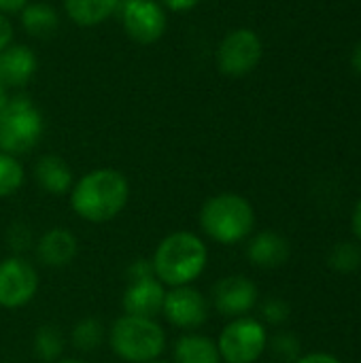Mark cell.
Masks as SVG:
<instances>
[{
  "instance_id": "cell-1",
  "label": "cell",
  "mask_w": 361,
  "mask_h": 363,
  "mask_svg": "<svg viewBox=\"0 0 361 363\" xmlns=\"http://www.w3.org/2000/svg\"><path fill=\"white\" fill-rule=\"evenodd\" d=\"M130 198L128 179L113 168H98L81 177L70 191L72 211L91 223L117 217Z\"/></svg>"
},
{
  "instance_id": "cell-2",
  "label": "cell",
  "mask_w": 361,
  "mask_h": 363,
  "mask_svg": "<svg viewBox=\"0 0 361 363\" xmlns=\"http://www.w3.org/2000/svg\"><path fill=\"white\" fill-rule=\"evenodd\" d=\"M206 262V245L191 232H174L166 236L151 259L157 281L170 287H183L196 281L204 272Z\"/></svg>"
},
{
  "instance_id": "cell-3",
  "label": "cell",
  "mask_w": 361,
  "mask_h": 363,
  "mask_svg": "<svg viewBox=\"0 0 361 363\" xmlns=\"http://www.w3.org/2000/svg\"><path fill=\"white\" fill-rule=\"evenodd\" d=\"M202 230L221 245H234L247 238L255 225V213L249 200L238 194H219L204 202L200 211Z\"/></svg>"
},
{
  "instance_id": "cell-4",
  "label": "cell",
  "mask_w": 361,
  "mask_h": 363,
  "mask_svg": "<svg viewBox=\"0 0 361 363\" xmlns=\"http://www.w3.org/2000/svg\"><path fill=\"white\" fill-rule=\"evenodd\" d=\"M109 342L113 353L123 362L149 363L162 355L166 334L155 319L123 315L113 323Z\"/></svg>"
},
{
  "instance_id": "cell-5",
  "label": "cell",
  "mask_w": 361,
  "mask_h": 363,
  "mask_svg": "<svg viewBox=\"0 0 361 363\" xmlns=\"http://www.w3.org/2000/svg\"><path fill=\"white\" fill-rule=\"evenodd\" d=\"M45 132L43 113L28 96H13L0 108V151L9 155L30 153Z\"/></svg>"
},
{
  "instance_id": "cell-6",
  "label": "cell",
  "mask_w": 361,
  "mask_h": 363,
  "mask_svg": "<svg viewBox=\"0 0 361 363\" xmlns=\"http://www.w3.org/2000/svg\"><path fill=\"white\" fill-rule=\"evenodd\" d=\"M217 349L226 363H255L266 349V330L257 319L238 317L221 332Z\"/></svg>"
},
{
  "instance_id": "cell-7",
  "label": "cell",
  "mask_w": 361,
  "mask_h": 363,
  "mask_svg": "<svg viewBox=\"0 0 361 363\" xmlns=\"http://www.w3.org/2000/svg\"><path fill=\"white\" fill-rule=\"evenodd\" d=\"M117 11L126 34L138 45H153L166 34L168 17L157 0H121Z\"/></svg>"
},
{
  "instance_id": "cell-8",
  "label": "cell",
  "mask_w": 361,
  "mask_h": 363,
  "mask_svg": "<svg viewBox=\"0 0 361 363\" xmlns=\"http://www.w3.org/2000/svg\"><path fill=\"white\" fill-rule=\"evenodd\" d=\"M262 40L249 28L232 30L217 47V68L228 77H245L257 68L262 60Z\"/></svg>"
},
{
  "instance_id": "cell-9",
  "label": "cell",
  "mask_w": 361,
  "mask_h": 363,
  "mask_svg": "<svg viewBox=\"0 0 361 363\" xmlns=\"http://www.w3.org/2000/svg\"><path fill=\"white\" fill-rule=\"evenodd\" d=\"M38 289V274L23 257H6L0 262V306L19 308L28 304Z\"/></svg>"
},
{
  "instance_id": "cell-10",
  "label": "cell",
  "mask_w": 361,
  "mask_h": 363,
  "mask_svg": "<svg viewBox=\"0 0 361 363\" xmlns=\"http://www.w3.org/2000/svg\"><path fill=\"white\" fill-rule=\"evenodd\" d=\"M162 313L166 315V319L172 325L183 328V330H194V328H200L206 323L209 302L198 289L183 285V287H174L172 291L166 294Z\"/></svg>"
},
{
  "instance_id": "cell-11",
  "label": "cell",
  "mask_w": 361,
  "mask_h": 363,
  "mask_svg": "<svg viewBox=\"0 0 361 363\" xmlns=\"http://www.w3.org/2000/svg\"><path fill=\"white\" fill-rule=\"evenodd\" d=\"M257 302V287L247 277H226L213 287V304L226 317H245Z\"/></svg>"
},
{
  "instance_id": "cell-12",
  "label": "cell",
  "mask_w": 361,
  "mask_h": 363,
  "mask_svg": "<svg viewBox=\"0 0 361 363\" xmlns=\"http://www.w3.org/2000/svg\"><path fill=\"white\" fill-rule=\"evenodd\" d=\"M164 300H166L164 285L153 274V277L128 281V289L123 294L121 304L126 315L155 319L164 308Z\"/></svg>"
},
{
  "instance_id": "cell-13",
  "label": "cell",
  "mask_w": 361,
  "mask_h": 363,
  "mask_svg": "<svg viewBox=\"0 0 361 363\" xmlns=\"http://www.w3.org/2000/svg\"><path fill=\"white\" fill-rule=\"evenodd\" d=\"M36 72V55L28 45H9L0 51V81L6 89L30 83Z\"/></svg>"
},
{
  "instance_id": "cell-14",
  "label": "cell",
  "mask_w": 361,
  "mask_h": 363,
  "mask_svg": "<svg viewBox=\"0 0 361 363\" xmlns=\"http://www.w3.org/2000/svg\"><path fill=\"white\" fill-rule=\"evenodd\" d=\"M36 255L45 266H68L77 255V238L64 228H53L40 236L36 245Z\"/></svg>"
},
{
  "instance_id": "cell-15",
  "label": "cell",
  "mask_w": 361,
  "mask_h": 363,
  "mask_svg": "<svg viewBox=\"0 0 361 363\" xmlns=\"http://www.w3.org/2000/svg\"><path fill=\"white\" fill-rule=\"evenodd\" d=\"M247 255L257 268H279L289 259V245L274 232H260L255 238H251Z\"/></svg>"
},
{
  "instance_id": "cell-16",
  "label": "cell",
  "mask_w": 361,
  "mask_h": 363,
  "mask_svg": "<svg viewBox=\"0 0 361 363\" xmlns=\"http://www.w3.org/2000/svg\"><path fill=\"white\" fill-rule=\"evenodd\" d=\"M38 185L53 196H62L72 187V170L60 155H43L34 166Z\"/></svg>"
},
{
  "instance_id": "cell-17",
  "label": "cell",
  "mask_w": 361,
  "mask_h": 363,
  "mask_svg": "<svg viewBox=\"0 0 361 363\" xmlns=\"http://www.w3.org/2000/svg\"><path fill=\"white\" fill-rule=\"evenodd\" d=\"M121 0H64L66 15L83 28L98 26L106 21L117 9Z\"/></svg>"
},
{
  "instance_id": "cell-18",
  "label": "cell",
  "mask_w": 361,
  "mask_h": 363,
  "mask_svg": "<svg viewBox=\"0 0 361 363\" xmlns=\"http://www.w3.org/2000/svg\"><path fill=\"white\" fill-rule=\"evenodd\" d=\"M174 363H221V355L211 338L185 334L174 345Z\"/></svg>"
},
{
  "instance_id": "cell-19",
  "label": "cell",
  "mask_w": 361,
  "mask_h": 363,
  "mask_svg": "<svg viewBox=\"0 0 361 363\" xmlns=\"http://www.w3.org/2000/svg\"><path fill=\"white\" fill-rule=\"evenodd\" d=\"M21 26L30 36L47 38L57 30L60 17L53 6H49L45 2H32L21 9Z\"/></svg>"
},
{
  "instance_id": "cell-20",
  "label": "cell",
  "mask_w": 361,
  "mask_h": 363,
  "mask_svg": "<svg viewBox=\"0 0 361 363\" xmlns=\"http://www.w3.org/2000/svg\"><path fill=\"white\" fill-rule=\"evenodd\" d=\"M102 338H104V328L98 319L91 317L79 321L72 330V345L83 353L96 351L102 345Z\"/></svg>"
},
{
  "instance_id": "cell-21",
  "label": "cell",
  "mask_w": 361,
  "mask_h": 363,
  "mask_svg": "<svg viewBox=\"0 0 361 363\" xmlns=\"http://www.w3.org/2000/svg\"><path fill=\"white\" fill-rule=\"evenodd\" d=\"M64 351L62 332L55 325H43L34 336V353L43 362H55Z\"/></svg>"
},
{
  "instance_id": "cell-22",
  "label": "cell",
  "mask_w": 361,
  "mask_h": 363,
  "mask_svg": "<svg viewBox=\"0 0 361 363\" xmlns=\"http://www.w3.org/2000/svg\"><path fill=\"white\" fill-rule=\"evenodd\" d=\"M23 185V166L17 157L0 151V198L13 196Z\"/></svg>"
},
{
  "instance_id": "cell-23",
  "label": "cell",
  "mask_w": 361,
  "mask_h": 363,
  "mask_svg": "<svg viewBox=\"0 0 361 363\" xmlns=\"http://www.w3.org/2000/svg\"><path fill=\"white\" fill-rule=\"evenodd\" d=\"M330 266L338 272H355L361 266V251L355 245L340 242L330 253Z\"/></svg>"
},
{
  "instance_id": "cell-24",
  "label": "cell",
  "mask_w": 361,
  "mask_h": 363,
  "mask_svg": "<svg viewBox=\"0 0 361 363\" xmlns=\"http://www.w3.org/2000/svg\"><path fill=\"white\" fill-rule=\"evenodd\" d=\"M272 351L277 357H281L283 362H294L300 353V342L296 340V336L291 334H279L272 340Z\"/></svg>"
},
{
  "instance_id": "cell-25",
  "label": "cell",
  "mask_w": 361,
  "mask_h": 363,
  "mask_svg": "<svg viewBox=\"0 0 361 363\" xmlns=\"http://www.w3.org/2000/svg\"><path fill=\"white\" fill-rule=\"evenodd\" d=\"M262 315L268 323L272 325H281L289 319V306L283 300H268L262 306Z\"/></svg>"
},
{
  "instance_id": "cell-26",
  "label": "cell",
  "mask_w": 361,
  "mask_h": 363,
  "mask_svg": "<svg viewBox=\"0 0 361 363\" xmlns=\"http://www.w3.org/2000/svg\"><path fill=\"white\" fill-rule=\"evenodd\" d=\"M9 242L15 251H23L30 245V230L26 225H13L9 232Z\"/></svg>"
},
{
  "instance_id": "cell-27",
  "label": "cell",
  "mask_w": 361,
  "mask_h": 363,
  "mask_svg": "<svg viewBox=\"0 0 361 363\" xmlns=\"http://www.w3.org/2000/svg\"><path fill=\"white\" fill-rule=\"evenodd\" d=\"M153 264L147 262V259H138L134 262L130 268H128V281H134V279H145V277H153Z\"/></svg>"
},
{
  "instance_id": "cell-28",
  "label": "cell",
  "mask_w": 361,
  "mask_h": 363,
  "mask_svg": "<svg viewBox=\"0 0 361 363\" xmlns=\"http://www.w3.org/2000/svg\"><path fill=\"white\" fill-rule=\"evenodd\" d=\"M157 2H160L162 6H166V9L174 11V13H185V11L196 9L200 0H157Z\"/></svg>"
},
{
  "instance_id": "cell-29",
  "label": "cell",
  "mask_w": 361,
  "mask_h": 363,
  "mask_svg": "<svg viewBox=\"0 0 361 363\" xmlns=\"http://www.w3.org/2000/svg\"><path fill=\"white\" fill-rule=\"evenodd\" d=\"M11 40H13V26H11L9 17L0 13V51L6 49L11 45Z\"/></svg>"
},
{
  "instance_id": "cell-30",
  "label": "cell",
  "mask_w": 361,
  "mask_h": 363,
  "mask_svg": "<svg viewBox=\"0 0 361 363\" xmlns=\"http://www.w3.org/2000/svg\"><path fill=\"white\" fill-rule=\"evenodd\" d=\"M296 363H340L336 357L328 355V353H313V355H306V357H300L296 359Z\"/></svg>"
},
{
  "instance_id": "cell-31",
  "label": "cell",
  "mask_w": 361,
  "mask_h": 363,
  "mask_svg": "<svg viewBox=\"0 0 361 363\" xmlns=\"http://www.w3.org/2000/svg\"><path fill=\"white\" fill-rule=\"evenodd\" d=\"M28 0H0V13H21Z\"/></svg>"
},
{
  "instance_id": "cell-32",
  "label": "cell",
  "mask_w": 361,
  "mask_h": 363,
  "mask_svg": "<svg viewBox=\"0 0 361 363\" xmlns=\"http://www.w3.org/2000/svg\"><path fill=\"white\" fill-rule=\"evenodd\" d=\"M353 232H355V236L361 240V200L357 202L355 211H353Z\"/></svg>"
},
{
  "instance_id": "cell-33",
  "label": "cell",
  "mask_w": 361,
  "mask_h": 363,
  "mask_svg": "<svg viewBox=\"0 0 361 363\" xmlns=\"http://www.w3.org/2000/svg\"><path fill=\"white\" fill-rule=\"evenodd\" d=\"M353 68L361 74V43L355 47V51H353Z\"/></svg>"
},
{
  "instance_id": "cell-34",
  "label": "cell",
  "mask_w": 361,
  "mask_h": 363,
  "mask_svg": "<svg viewBox=\"0 0 361 363\" xmlns=\"http://www.w3.org/2000/svg\"><path fill=\"white\" fill-rule=\"evenodd\" d=\"M9 98H11V96H9V89H6V87L2 85V81H0V108L9 102Z\"/></svg>"
},
{
  "instance_id": "cell-35",
  "label": "cell",
  "mask_w": 361,
  "mask_h": 363,
  "mask_svg": "<svg viewBox=\"0 0 361 363\" xmlns=\"http://www.w3.org/2000/svg\"><path fill=\"white\" fill-rule=\"evenodd\" d=\"M57 363H85V362H81V359H62V362H57Z\"/></svg>"
},
{
  "instance_id": "cell-36",
  "label": "cell",
  "mask_w": 361,
  "mask_h": 363,
  "mask_svg": "<svg viewBox=\"0 0 361 363\" xmlns=\"http://www.w3.org/2000/svg\"><path fill=\"white\" fill-rule=\"evenodd\" d=\"M149 363H168V362H157V359H155V362H149Z\"/></svg>"
}]
</instances>
